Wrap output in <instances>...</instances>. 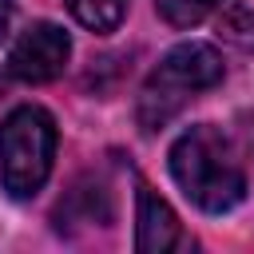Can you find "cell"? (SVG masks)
Segmentation results:
<instances>
[{
	"label": "cell",
	"mask_w": 254,
	"mask_h": 254,
	"mask_svg": "<svg viewBox=\"0 0 254 254\" xmlns=\"http://www.w3.org/2000/svg\"><path fill=\"white\" fill-rule=\"evenodd\" d=\"M171 175H175L179 190L206 214H226L246 194L242 159L214 123H198L175 139Z\"/></svg>",
	"instance_id": "1"
},
{
	"label": "cell",
	"mask_w": 254,
	"mask_h": 254,
	"mask_svg": "<svg viewBox=\"0 0 254 254\" xmlns=\"http://www.w3.org/2000/svg\"><path fill=\"white\" fill-rule=\"evenodd\" d=\"M214 83H222V56L210 44L187 40V44L171 48L139 91V107H135L139 127L143 131L167 127L183 111L187 99H194L198 91H206Z\"/></svg>",
	"instance_id": "2"
},
{
	"label": "cell",
	"mask_w": 254,
	"mask_h": 254,
	"mask_svg": "<svg viewBox=\"0 0 254 254\" xmlns=\"http://www.w3.org/2000/svg\"><path fill=\"white\" fill-rule=\"evenodd\" d=\"M56 119L44 107H16L0 127V187L8 198H32L56 159Z\"/></svg>",
	"instance_id": "3"
},
{
	"label": "cell",
	"mask_w": 254,
	"mask_h": 254,
	"mask_svg": "<svg viewBox=\"0 0 254 254\" xmlns=\"http://www.w3.org/2000/svg\"><path fill=\"white\" fill-rule=\"evenodd\" d=\"M67 56H71V40L60 24H32L20 32V40L12 44L8 52V75L20 79V83H48L56 79L64 67H67Z\"/></svg>",
	"instance_id": "4"
},
{
	"label": "cell",
	"mask_w": 254,
	"mask_h": 254,
	"mask_svg": "<svg viewBox=\"0 0 254 254\" xmlns=\"http://www.w3.org/2000/svg\"><path fill=\"white\" fill-rule=\"evenodd\" d=\"M135 202H139V214H135L139 218V226H135V250L139 254H167V250H179L187 242L183 226H179V218L171 210V202L155 187L139 183Z\"/></svg>",
	"instance_id": "5"
},
{
	"label": "cell",
	"mask_w": 254,
	"mask_h": 254,
	"mask_svg": "<svg viewBox=\"0 0 254 254\" xmlns=\"http://www.w3.org/2000/svg\"><path fill=\"white\" fill-rule=\"evenodd\" d=\"M111 210H107V190L103 187H79L67 194V202H60L56 210V222H107Z\"/></svg>",
	"instance_id": "6"
},
{
	"label": "cell",
	"mask_w": 254,
	"mask_h": 254,
	"mask_svg": "<svg viewBox=\"0 0 254 254\" xmlns=\"http://www.w3.org/2000/svg\"><path fill=\"white\" fill-rule=\"evenodd\" d=\"M67 8L91 32H115L127 16V0H67Z\"/></svg>",
	"instance_id": "7"
},
{
	"label": "cell",
	"mask_w": 254,
	"mask_h": 254,
	"mask_svg": "<svg viewBox=\"0 0 254 254\" xmlns=\"http://www.w3.org/2000/svg\"><path fill=\"white\" fill-rule=\"evenodd\" d=\"M218 36L234 44L238 52H254V8L250 4H230L218 16Z\"/></svg>",
	"instance_id": "8"
},
{
	"label": "cell",
	"mask_w": 254,
	"mask_h": 254,
	"mask_svg": "<svg viewBox=\"0 0 254 254\" xmlns=\"http://www.w3.org/2000/svg\"><path fill=\"white\" fill-rule=\"evenodd\" d=\"M222 0H159V16L175 28H190L198 20H206Z\"/></svg>",
	"instance_id": "9"
},
{
	"label": "cell",
	"mask_w": 254,
	"mask_h": 254,
	"mask_svg": "<svg viewBox=\"0 0 254 254\" xmlns=\"http://www.w3.org/2000/svg\"><path fill=\"white\" fill-rule=\"evenodd\" d=\"M12 20H16V4H12V0H0V44H4L8 32H12Z\"/></svg>",
	"instance_id": "10"
}]
</instances>
